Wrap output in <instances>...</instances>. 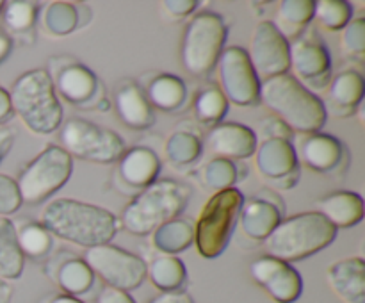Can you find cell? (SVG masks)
Returning <instances> with one entry per match:
<instances>
[{
	"instance_id": "f1b7e54d",
	"label": "cell",
	"mask_w": 365,
	"mask_h": 303,
	"mask_svg": "<svg viewBox=\"0 0 365 303\" xmlns=\"http://www.w3.org/2000/svg\"><path fill=\"white\" fill-rule=\"evenodd\" d=\"M187 89L185 84L175 75H157L146 88V100L153 109L177 111L184 103Z\"/></svg>"
},
{
	"instance_id": "5bb4252c",
	"label": "cell",
	"mask_w": 365,
	"mask_h": 303,
	"mask_svg": "<svg viewBox=\"0 0 365 303\" xmlns=\"http://www.w3.org/2000/svg\"><path fill=\"white\" fill-rule=\"evenodd\" d=\"M255 168L266 180L282 189H289L298 182V157L294 146L285 139H264L255 150Z\"/></svg>"
},
{
	"instance_id": "484cf974",
	"label": "cell",
	"mask_w": 365,
	"mask_h": 303,
	"mask_svg": "<svg viewBox=\"0 0 365 303\" xmlns=\"http://www.w3.org/2000/svg\"><path fill=\"white\" fill-rule=\"evenodd\" d=\"M25 267V257L18 246L16 227L9 217L0 216V280H16Z\"/></svg>"
},
{
	"instance_id": "4fadbf2b",
	"label": "cell",
	"mask_w": 365,
	"mask_h": 303,
	"mask_svg": "<svg viewBox=\"0 0 365 303\" xmlns=\"http://www.w3.org/2000/svg\"><path fill=\"white\" fill-rule=\"evenodd\" d=\"M250 274L277 303H294L303 292L302 274L277 257L255 259L250 264Z\"/></svg>"
},
{
	"instance_id": "ac0fdd59",
	"label": "cell",
	"mask_w": 365,
	"mask_h": 303,
	"mask_svg": "<svg viewBox=\"0 0 365 303\" xmlns=\"http://www.w3.org/2000/svg\"><path fill=\"white\" fill-rule=\"evenodd\" d=\"M257 145L255 130L242 123H217L209 132V148L221 159H248Z\"/></svg>"
},
{
	"instance_id": "d4e9b609",
	"label": "cell",
	"mask_w": 365,
	"mask_h": 303,
	"mask_svg": "<svg viewBox=\"0 0 365 303\" xmlns=\"http://www.w3.org/2000/svg\"><path fill=\"white\" fill-rule=\"evenodd\" d=\"M152 242L163 255H177L195 242V225L189 220L175 217L152 232Z\"/></svg>"
},
{
	"instance_id": "ba28073f",
	"label": "cell",
	"mask_w": 365,
	"mask_h": 303,
	"mask_svg": "<svg viewBox=\"0 0 365 303\" xmlns=\"http://www.w3.org/2000/svg\"><path fill=\"white\" fill-rule=\"evenodd\" d=\"M73 159L61 146L50 145L24 168L16 178L21 202L41 203L59 191L71 177Z\"/></svg>"
},
{
	"instance_id": "d6a6232c",
	"label": "cell",
	"mask_w": 365,
	"mask_h": 303,
	"mask_svg": "<svg viewBox=\"0 0 365 303\" xmlns=\"http://www.w3.org/2000/svg\"><path fill=\"white\" fill-rule=\"evenodd\" d=\"M314 20L328 31H342L353 20V6L346 0H317Z\"/></svg>"
},
{
	"instance_id": "7c38bea8",
	"label": "cell",
	"mask_w": 365,
	"mask_h": 303,
	"mask_svg": "<svg viewBox=\"0 0 365 303\" xmlns=\"http://www.w3.org/2000/svg\"><path fill=\"white\" fill-rule=\"evenodd\" d=\"M260 82L269 81L289 71V52L291 45L278 32L273 21H260L253 29L250 50H246Z\"/></svg>"
},
{
	"instance_id": "f546056e",
	"label": "cell",
	"mask_w": 365,
	"mask_h": 303,
	"mask_svg": "<svg viewBox=\"0 0 365 303\" xmlns=\"http://www.w3.org/2000/svg\"><path fill=\"white\" fill-rule=\"evenodd\" d=\"M56 282L64 294H70L78 298L81 294H86L95 284V273L91 267L86 264L84 259H68L59 266L56 273Z\"/></svg>"
},
{
	"instance_id": "b9f144b4",
	"label": "cell",
	"mask_w": 365,
	"mask_h": 303,
	"mask_svg": "<svg viewBox=\"0 0 365 303\" xmlns=\"http://www.w3.org/2000/svg\"><path fill=\"white\" fill-rule=\"evenodd\" d=\"M96 303H135V299L127 291L114 287H103L96 296Z\"/></svg>"
},
{
	"instance_id": "8fae6325",
	"label": "cell",
	"mask_w": 365,
	"mask_h": 303,
	"mask_svg": "<svg viewBox=\"0 0 365 303\" xmlns=\"http://www.w3.org/2000/svg\"><path fill=\"white\" fill-rule=\"evenodd\" d=\"M216 66L220 89L228 103L232 102L239 107H250L260 102V81L245 48L241 46L225 48Z\"/></svg>"
},
{
	"instance_id": "d6986e66",
	"label": "cell",
	"mask_w": 365,
	"mask_h": 303,
	"mask_svg": "<svg viewBox=\"0 0 365 303\" xmlns=\"http://www.w3.org/2000/svg\"><path fill=\"white\" fill-rule=\"evenodd\" d=\"M331 291L344 303H365V262L362 257H348L331 264L327 271Z\"/></svg>"
},
{
	"instance_id": "603a6c76",
	"label": "cell",
	"mask_w": 365,
	"mask_h": 303,
	"mask_svg": "<svg viewBox=\"0 0 365 303\" xmlns=\"http://www.w3.org/2000/svg\"><path fill=\"white\" fill-rule=\"evenodd\" d=\"M116 113L120 120L134 130H145L155 121L153 107L146 100L145 93L134 82H125L116 91Z\"/></svg>"
},
{
	"instance_id": "7bdbcfd3",
	"label": "cell",
	"mask_w": 365,
	"mask_h": 303,
	"mask_svg": "<svg viewBox=\"0 0 365 303\" xmlns=\"http://www.w3.org/2000/svg\"><path fill=\"white\" fill-rule=\"evenodd\" d=\"M148 303H195L191 294L185 291H173V292H160L159 296L150 299Z\"/></svg>"
},
{
	"instance_id": "ab89813d",
	"label": "cell",
	"mask_w": 365,
	"mask_h": 303,
	"mask_svg": "<svg viewBox=\"0 0 365 303\" xmlns=\"http://www.w3.org/2000/svg\"><path fill=\"white\" fill-rule=\"evenodd\" d=\"M292 134H294V132L274 116L266 118L264 121H260L259 132H255L257 139H259L260 135V138L264 139H285V141H291Z\"/></svg>"
},
{
	"instance_id": "30bf717a",
	"label": "cell",
	"mask_w": 365,
	"mask_h": 303,
	"mask_svg": "<svg viewBox=\"0 0 365 303\" xmlns=\"http://www.w3.org/2000/svg\"><path fill=\"white\" fill-rule=\"evenodd\" d=\"M84 260L95 277L106 282L107 287L128 292L138 289L146 278L145 260L110 242L88 248Z\"/></svg>"
},
{
	"instance_id": "44dd1931",
	"label": "cell",
	"mask_w": 365,
	"mask_h": 303,
	"mask_svg": "<svg viewBox=\"0 0 365 303\" xmlns=\"http://www.w3.org/2000/svg\"><path fill=\"white\" fill-rule=\"evenodd\" d=\"M316 212L335 228H349L364 220L362 196L351 191H334L314 203Z\"/></svg>"
},
{
	"instance_id": "9a60e30c",
	"label": "cell",
	"mask_w": 365,
	"mask_h": 303,
	"mask_svg": "<svg viewBox=\"0 0 365 303\" xmlns=\"http://www.w3.org/2000/svg\"><path fill=\"white\" fill-rule=\"evenodd\" d=\"M289 63V70L292 68L294 71L292 77L302 82L307 89H321L330 82L331 59L323 43L314 39H298L294 45H291Z\"/></svg>"
},
{
	"instance_id": "60d3db41",
	"label": "cell",
	"mask_w": 365,
	"mask_h": 303,
	"mask_svg": "<svg viewBox=\"0 0 365 303\" xmlns=\"http://www.w3.org/2000/svg\"><path fill=\"white\" fill-rule=\"evenodd\" d=\"M163 7L171 16L184 18L195 13V9L198 7V2L196 0H166V2H163Z\"/></svg>"
},
{
	"instance_id": "4dcf8cb0",
	"label": "cell",
	"mask_w": 365,
	"mask_h": 303,
	"mask_svg": "<svg viewBox=\"0 0 365 303\" xmlns=\"http://www.w3.org/2000/svg\"><path fill=\"white\" fill-rule=\"evenodd\" d=\"M166 157L175 166H187L192 164L202 153V141L196 134L187 130H177L168 138Z\"/></svg>"
},
{
	"instance_id": "8d00e7d4",
	"label": "cell",
	"mask_w": 365,
	"mask_h": 303,
	"mask_svg": "<svg viewBox=\"0 0 365 303\" xmlns=\"http://www.w3.org/2000/svg\"><path fill=\"white\" fill-rule=\"evenodd\" d=\"M4 21L7 29L13 32H25L36 24L38 18V4L29 0H14V2H4Z\"/></svg>"
},
{
	"instance_id": "74e56055",
	"label": "cell",
	"mask_w": 365,
	"mask_h": 303,
	"mask_svg": "<svg viewBox=\"0 0 365 303\" xmlns=\"http://www.w3.org/2000/svg\"><path fill=\"white\" fill-rule=\"evenodd\" d=\"M342 50L351 57H362L365 53V20L355 18L342 29Z\"/></svg>"
},
{
	"instance_id": "52a82bcc",
	"label": "cell",
	"mask_w": 365,
	"mask_h": 303,
	"mask_svg": "<svg viewBox=\"0 0 365 303\" xmlns=\"http://www.w3.org/2000/svg\"><path fill=\"white\" fill-rule=\"evenodd\" d=\"M227 41V25L221 14L212 11L198 13L187 24L182 39V64L196 77L209 73L220 61Z\"/></svg>"
},
{
	"instance_id": "4316f807",
	"label": "cell",
	"mask_w": 365,
	"mask_h": 303,
	"mask_svg": "<svg viewBox=\"0 0 365 303\" xmlns=\"http://www.w3.org/2000/svg\"><path fill=\"white\" fill-rule=\"evenodd\" d=\"M314 20L312 0H284L278 6L273 25L285 39L298 38L303 29Z\"/></svg>"
},
{
	"instance_id": "83f0119b",
	"label": "cell",
	"mask_w": 365,
	"mask_h": 303,
	"mask_svg": "<svg viewBox=\"0 0 365 303\" xmlns=\"http://www.w3.org/2000/svg\"><path fill=\"white\" fill-rule=\"evenodd\" d=\"M146 277L160 292L182 291L187 278L185 264L175 255H159L146 264Z\"/></svg>"
},
{
	"instance_id": "f35d334b",
	"label": "cell",
	"mask_w": 365,
	"mask_h": 303,
	"mask_svg": "<svg viewBox=\"0 0 365 303\" xmlns=\"http://www.w3.org/2000/svg\"><path fill=\"white\" fill-rule=\"evenodd\" d=\"M21 203L24 202H21L20 191H18L16 178L0 173V216L7 217L18 212Z\"/></svg>"
},
{
	"instance_id": "1f68e13d",
	"label": "cell",
	"mask_w": 365,
	"mask_h": 303,
	"mask_svg": "<svg viewBox=\"0 0 365 303\" xmlns=\"http://www.w3.org/2000/svg\"><path fill=\"white\" fill-rule=\"evenodd\" d=\"M228 111V100L216 86H207L196 95L195 114L205 125H217Z\"/></svg>"
},
{
	"instance_id": "d590c367",
	"label": "cell",
	"mask_w": 365,
	"mask_h": 303,
	"mask_svg": "<svg viewBox=\"0 0 365 303\" xmlns=\"http://www.w3.org/2000/svg\"><path fill=\"white\" fill-rule=\"evenodd\" d=\"M202 177L207 188L217 192L234 188L235 182L239 180V171L237 166H235L232 160L216 157V159L209 160V163L205 164Z\"/></svg>"
},
{
	"instance_id": "277c9868",
	"label": "cell",
	"mask_w": 365,
	"mask_h": 303,
	"mask_svg": "<svg viewBox=\"0 0 365 303\" xmlns=\"http://www.w3.org/2000/svg\"><path fill=\"white\" fill-rule=\"evenodd\" d=\"M337 237V228L328 223L319 212L296 214L282 220L264 241L267 255L284 262H296L321 252Z\"/></svg>"
},
{
	"instance_id": "6da1fadb",
	"label": "cell",
	"mask_w": 365,
	"mask_h": 303,
	"mask_svg": "<svg viewBox=\"0 0 365 303\" xmlns=\"http://www.w3.org/2000/svg\"><path fill=\"white\" fill-rule=\"evenodd\" d=\"M39 223L56 237L84 248L107 245L120 228V221L107 209L70 198L52 200L41 210Z\"/></svg>"
},
{
	"instance_id": "bcb514c9",
	"label": "cell",
	"mask_w": 365,
	"mask_h": 303,
	"mask_svg": "<svg viewBox=\"0 0 365 303\" xmlns=\"http://www.w3.org/2000/svg\"><path fill=\"white\" fill-rule=\"evenodd\" d=\"M11 48H13V41H11V38L7 34H4V32H0V63L9 56Z\"/></svg>"
},
{
	"instance_id": "5b68a950",
	"label": "cell",
	"mask_w": 365,
	"mask_h": 303,
	"mask_svg": "<svg viewBox=\"0 0 365 303\" xmlns=\"http://www.w3.org/2000/svg\"><path fill=\"white\" fill-rule=\"evenodd\" d=\"M187 185L170 178L155 180L125 207L121 225L134 235H148L166 221L180 216L187 205Z\"/></svg>"
},
{
	"instance_id": "3957f363",
	"label": "cell",
	"mask_w": 365,
	"mask_h": 303,
	"mask_svg": "<svg viewBox=\"0 0 365 303\" xmlns=\"http://www.w3.org/2000/svg\"><path fill=\"white\" fill-rule=\"evenodd\" d=\"M13 113L34 134H50L63 125V107L57 98L53 78L43 68L25 71L9 91Z\"/></svg>"
},
{
	"instance_id": "ee69618b",
	"label": "cell",
	"mask_w": 365,
	"mask_h": 303,
	"mask_svg": "<svg viewBox=\"0 0 365 303\" xmlns=\"http://www.w3.org/2000/svg\"><path fill=\"white\" fill-rule=\"evenodd\" d=\"M13 106H11V98H9V91L0 86V127L13 116Z\"/></svg>"
},
{
	"instance_id": "836d02e7",
	"label": "cell",
	"mask_w": 365,
	"mask_h": 303,
	"mask_svg": "<svg viewBox=\"0 0 365 303\" xmlns=\"http://www.w3.org/2000/svg\"><path fill=\"white\" fill-rule=\"evenodd\" d=\"M16 239L24 257L38 259L46 255L52 248V234L41 223H24L21 227H16Z\"/></svg>"
},
{
	"instance_id": "cb8c5ba5",
	"label": "cell",
	"mask_w": 365,
	"mask_h": 303,
	"mask_svg": "<svg viewBox=\"0 0 365 303\" xmlns=\"http://www.w3.org/2000/svg\"><path fill=\"white\" fill-rule=\"evenodd\" d=\"M53 88L71 103H86L93 98L98 88V78L81 63L66 64L59 70L53 81Z\"/></svg>"
},
{
	"instance_id": "2e32d148",
	"label": "cell",
	"mask_w": 365,
	"mask_h": 303,
	"mask_svg": "<svg viewBox=\"0 0 365 303\" xmlns=\"http://www.w3.org/2000/svg\"><path fill=\"white\" fill-rule=\"evenodd\" d=\"M292 146H294L298 163L319 173H331L337 170L346 152L344 145L337 138L323 134V132L302 134L296 138V145Z\"/></svg>"
},
{
	"instance_id": "8992f818",
	"label": "cell",
	"mask_w": 365,
	"mask_h": 303,
	"mask_svg": "<svg viewBox=\"0 0 365 303\" xmlns=\"http://www.w3.org/2000/svg\"><path fill=\"white\" fill-rule=\"evenodd\" d=\"M245 196L239 189H225L210 196L203 205L195 227V242L200 255L216 259L227 248L239 221Z\"/></svg>"
},
{
	"instance_id": "c3c4849f",
	"label": "cell",
	"mask_w": 365,
	"mask_h": 303,
	"mask_svg": "<svg viewBox=\"0 0 365 303\" xmlns=\"http://www.w3.org/2000/svg\"><path fill=\"white\" fill-rule=\"evenodd\" d=\"M11 294H13V289L7 282L0 280V303H9L11 302Z\"/></svg>"
},
{
	"instance_id": "9c48e42d",
	"label": "cell",
	"mask_w": 365,
	"mask_h": 303,
	"mask_svg": "<svg viewBox=\"0 0 365 303\" xmlns=\"http://www.w3.org/2000/svg\"><path fill=\"white\" fill-rule=\"evenodd\" d=\"M61 148L73 159L96 164L116 163L125 152V143L114 130L88 120L71 118L61 128Z\"/></svg>"
},
{
	"instance_id": "7a4b0ae2",
	"label": "cell",
	"mask_w": 365,
	"mask_h": 303,
	"mask_svg": "<svg viewBox=\"0 0 365 303\" xmlns=\"http://www.w3.org/2000/svg\"><path fill=\"white\" fill-rule=\"evenodd\" d=\"M259 100L292 132L312 134L327 123L323 100L291 73L260 82Z\"/></svg>"
},
{
	"instance_id": "7dc6e473",
	"label": "cell",
	"mask_w": 365,
	"mask_h": 303,
	"mask_svg": "<svg viewBox=\"0 0 365 303\" xmlns=\"http://www.w3.org/2000/svg\"><path fill=\"white\" fill-rule=\"evenodd\" d=\"M48 303H84L81 298H75V296L70 294H56L48 299Z\"/></svg>"
},
{
	"instance_id": "681fc988",
	"label": "cell",
	"mask_w": 365,
	"mask_h": 303,
	"mask_svg": "<svg viewBox=\"0 0 365 303\" xmlns=\"http://www.w3.org/2000/svg\"><path fill=\"white\" fill-rule=\"evenodd\" d=\"M2 9H4V2L0 0V14H2Z\"/></svg>"
},
{
	"instance_id": "e0dca14e",
	"label": "cell",
	"mask_w": 365,
	"mask_h": 303,
	"mask_svg": "<svg viewBox=\"0 0 365 303\" xmlns=\"http://www.w3.org/2000/svg\"><path fill=\"white\" fill-rule=\"evenodd\" d=\"M284 214V205L273 198V192H259L255 198L245 202L239 212L241 230L253 241H266L267 235L278 227Z\"/></svg>"
},
{
	"instance_id": "e575fe53",
	"label": "cell",
	"mask_w": 365,
	"mask_h": 303,
	"mask_svg": "<svg viewBox=\"0 0 365 303\" xmlns=\"http://www.w3.org/2000/svg\"><path fill=\"white\" fill-rule=\"evenodd\" d=\"M78 9L70 2H52L45 11V27L53 36H66L77 29Z\"/></svg>"
},
{
	"instance_id": "ffe728a7",
	"label": "cell",
	"mask_w": 365,
	"mask_h": 303,
	"mask_svg": "<svg viewBox=\"0 0 365 303\" xmlns=\"http://www.w3.org/2000/svg\"><path fill=\"white\" fill-rule=\"evenodd\" d=\"M160 171V160L153 150L146 146H134L123 152L118 159V175L127 185L134 189H145L157 180Z\"/></svg>"
},
{
	"instance_id": "f6af8a7d",
	"label": "cell",
	"mask_w": 365,
	"mask_h": 303,
	"mask_svg": "<svg viewBox=\"0 0 365 303\" xmlns=\"http://www.w3.org/2000/svg\"><path fill=\"white\" fill-rule=\"evenodd\" d=\"M11 143H13V134L9 130H6L4 127H0V160L9 152Z\"/></svg>"
},
{
	"instance_id": "7402d4cb",
	"label": "cell",
	"mask_w": 365,
	"mask_h": 303,
	"mask_svg": "<svg viewBox=\"0 0 365 303\" xmlns=\"http://www.w3.org/2000/svg\"><path fill=\"white\" fill-rule=\"evenodd\" d=\"M364 77L355 70L341 71L335 78L330 81L328 88V100L324 109L331 111L335 116L346 118L359 109L364 98Z\"/></svg>"
}]
</instances>
